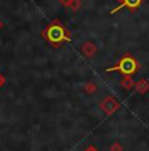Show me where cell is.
Returning a JSON list of instances; mask_svg holds the SVG:
<instances>
[{
  "label": "cell",
  "mask_w": 149,
  "mask_h": 151,
  "mask_svg": "<svg viewBox=\"0 0 149 151\" xmlns=\"http://www.w3.org/2000/svg\"><path fill=\"white\" fill-rule=\"evenodd\" d=\"M42 37L54 47H59L63 43L71 42V32L59 21H53L47 24V27L42 32Z\"/></svg>",
  "instance_id": "obj_1"
},
{
  "label": "cell",
  "mask_w": 149,
  "mask_h": 151,
  "mask_svg": "<svg viewBox=\"0 0 149 151\" xmlns=\"http://www.w3.org/2000/svg\"><path fill=\"white\" fill-rule=\"evenodd\" d=\"M140 63L136 58L132 57V54L130 53H124L120 57V59L118 60V63L113 66L110 68H106L105 72H113V71H116L119 74H122L123 76L126 78H131L136 74L137 71L140 70Z\"/></svg>",
  "instance_id": "obj_2"
},
{
  "label": "cell",
  "mask_w": 149,
  "mask_h": 151,
  "mask_svg": "<svg viewBox=\"0 0 149 151\" xmlns=\"http://www.w3.org/2000/svg\"><path fill=\"white\" fill-rule=\"evenodd\" d=\"M143 1L144 0H122V3L118 5V7H115L113 11H111V13H115L118 12V11H122V9H128L130 12H135L136 9H139L140 5L143 4Z\"/></svg>",
  "instance_id": "obj_3"
},
{
  "label": "cell",
  "mask_w": 149,
  "mask_h": 151,
  "mask_svg": "<svg viewBox=\"0 0 149 151\" xmlns=\"http://www.w3.org/2000/svg\"><path fill=\"white\" fill-rule=\"evenodd\" d=\"M96 50L97 49L94 47L93 45H92L90 42H88V43H85L84 46H82V54L84 55H87V57H92L94 53H96Z\"/></svg>",
  "instance_id": "obj_4"
},
{
  "label": "cell",
  "mask_w": 149,
  "mask_h": 151,
  "mask_svg": "<svg viewBox=\"0 0 149 151\" xmlns=\"http://www.w3.org/2000/svg\"><path fill=\"white\" fill-rule=\"evenodd\" d=\"M136 89L140 92V93H145V92L149 89V84L145 79H141L140 82L136 83Z\"/></svg>",
  "instance_id": "obj_5"
},
{
  "label": "cell",
  "mask_w": 149,
  "mask_h": 151,
  "mask_svg": "<svg viewBox=\"0 0 149 151\" xmlns=\"http://www.w3.org/2000/svg\"><path fill=\"white\" fill-rule=\"evenodd\" d=\"M80 5H81V3H80V0H71L70 3H68V7H71L73 11H77L80 8Z\"/></svg>",
  "instance_id": "obj_6"
},
{
  "label": "cell",
  "mask_w": 149,
  "mask_h": 151,
  "mask_svg": "<svg viewBox=\"0 0 149 151\" xmlns=\"http://www.w3.org/2000/svg\"><path fill=\"white\" fill-rule=\"evenodd\" d=\"M4 83H5V78L1 74H0V87H1V86H3V84H4Z\"/></svg>",
  "instance_id": "obj_7"
},
{
  "label": "cell",
  "mask_w": 149,
  "mask_h": 151,
  "mask_svg": "<svg viewBox=\"0 0 149 151\" xmlns=\"http://www.w3.org/2000/svg\"><path fill=\"white\" fill-rule=\"evenodd\" d=\"M84 151H98V150H97V149H96V147H94V146H89V147H88L87 150H84Z\"/></svg>",
  "instance_id": "obj_8"
},
{
  "label": "cell",
  "mask_w": 149,
  "mask_h": 151,
  "mask_svg": "<svg viewBox=\"0 0 149 151\" xmlns=\"http://www.w3.org/2000/svg\"><path fill=\"white\" fill-rule=\"evenodd\" d=\"M1 28H3V22L0 21V29H1Z\"/></svg>",
  "instance_id": "obj_9"
},
{
  "label": "cell",
  "mask_w": 149,
  "mask_h": 151,
  "mask_svg": "<svg viewBox=\"0 0 149 151\" xmlns=\"http://www.w3.org/2000/svg\"><path fill=\"white\" fill-rule=\"evenodd\" d=\"M116 1H119V3H122V0H116Z\"/></svg>",
  "instance_id": "obj_10"
},
{
  "label": "cell",
  "mask_w": 149,
  "mask_h": 151,
  "mask_svg": "<svg viewBox=\"0 0 149 151\" xmlns=\"http://www.w3.org/2000/svg\"><path fill=\"white\" fill-rule=\"evenodd\" d=\"M59 1H62V0H59Z\"/></svg>",
  "instance_id": "obj_11"
}]
</instances>
